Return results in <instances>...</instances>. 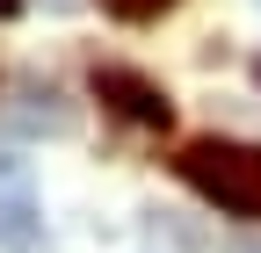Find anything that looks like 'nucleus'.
<instances>
[{"mask_svg":"<svg viewBox=\"0 0 261 253\" xmlns=\"http://www.w3.org/2000/svg\"><path fill=\"white\" fill-rule=\"evenodd\" d=\"M174 174L196 188L203 203H218L240 225H261V145L240 138H196L174 152Z\"/></svg>","mask_w":261,"mask_h":253,"instance_id":"1","label":"nucleus"},{"mask_svg":"<svg viewBox=\"0 0 261 253\" xmlns=\"http://www.w3.org/2000/svg\"><path fill=\"white\" fill-rule=\"evenodd\" d=\"M94 102L116 109L123 123H145V131H167V123H174V102L145 73H130V66H94Z\"/></svg>","mask_w":261,"mask_h":253,"instance_id":"2","label":"nucleus"},{"mask_svg":"<svg viewBox=\"0 0 261 253\" xmlns=\"http://www.w3.org/2000/svg\"><path fill=\"white\" fill-rule=\"evenodd\" d=\"M0 246L8 253H37L44 246V217L29 196H0Z\"/></svg>","mask_w":261,"mask_h":253,"instance_id":"3","label":"nucleus"},{"mask_svg":"<svg viewBox=\"0 0 261 253\" xmlns=\"http://www.w3.org/2000/svg\"><path fill=\"white\" fill-rule=\"evenodd\" d=\"M29 102H37V109H15V131H51V138L73 131V109H65L51 87H29Z\"/></svg>","mask_w":261,"mask_h":253,"instance_id":"4","label":"nucleus"},{"mask_svg":"<svg viewBox=\"0 0 261 253\" xmlns=\"http://www.w3.org/2000/svg\"><path fill=\"white\" fill-rule=\"evenodd\" d=\"M102 8H109L116 22H152V15H167L174 0H102Z\"/></svg>","mask_w":261,"mask_h":253,"instance_id":"5","label":"nucleus"},{"mask_svg":"<svg viewBox=\"0 0 261 253\" xmlns=\"http://www.w3.org/2000/svg\"><path fill=\"white\" fill-rule=\"evenodd\" d=\"M0 15H22V0H0Z\"/></svg>","mask_w":261,"mask_h":253,"instance_id":"6","label":"nucleus"},{"mask_svg":"<svg viewBox=\"0 0 261 253\" xmlns=\"http://www.w3.org/2000/svg\"><path fill=\"white\" fill-rule=\"evenodd\" d=\"M254 80H261V58H254Z\"/></svg>","mask_w":261,"mask_h":253,"instance_id":"7","label":"nucleus"},{"mask_svg":"<svg viewBox=\"0 0 261 253\" xmlns=\"http://www.w3.org/2000/svg\"><path fill=\"white\" fill-rule=\"evenodd\" d=\"M232 253H247V246H232Z\"/></svg>","mask_w":261,"mask_h":253,"instance_id":"8","label":"nucleus"}]
</instances>
